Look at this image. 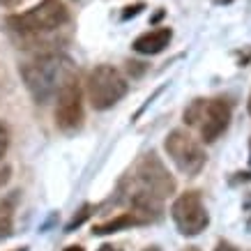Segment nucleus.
Listing matches in <instances>:
<instances>
[{"label": "nucleus", "mask_w": 251, "mask_h": 251, "mask_svg": "<svg viewBox=\"0 0 251 251\" xmlns=\"http://www.w3.org/2000/svg\"><path fill=\"white\" fill-rule=\"evenodd\" d=\"M143 9V2H136V5H129V7L125 9V14H122V19H129V16H136L138 12Z\"/></svg>", "instance_id": "nucleus-14"}, {"label": "nucleus", "mask_w": 251, "mask_h": 251, "mask_svg": "<svg viewBox=\"0 0 251 251\" xmlns=\"http://www.w3.org/2000/svg\"><path fill=\"white\" fill-rule=\"evenodd\" d=\"M90 210H92L90 205H85L83 210H81V214H78V217H74V219L69 221V226H67V233H69V230H74V228H76V226H81V224H83V221L88 219V217H90Z\"/></svg>", "instance_id": "nucleus-12"}, {"label": "nucleus", "mask_w": 251, "mask_h": 251, "mask_svg": "<svg viewBox=\"0 0 251 251\" xmlns=\"http://www.w3.org/2000/svg\"><path fill=\"white\" fill-rule=\"evenodd\" d=\"M230 115H233V108H230L228 99H194L189 106L184 108V122L187 125H194L198 127L201 136L205 143H212L217 138L228 129Z\"/></svg>", "instance_id": "nucleus-3"}, {"label": "nucleus", "mask_w": 251, "mask_h": 251, "mask_svg": "<svg viewBox=\"0 0 251 251\" xmlns=\"http://www.w3.org/2000/svg\"><path fill=\"white\" fill-rule=\"evenodd\" d=\"M7 143H9V134H7V127L0 122V159H2V154L7 150Z\"/></svg>", "instance_id": "nucleus-13"}, {"label": "nucleus", "mask_w": 251, "mask_h": 251, "mask_svg": "<svg viewBox=\"0 0 251 251\" xmlns=\"http://www.w3.org/2000/svg\"><path fill=\"white\" fill-rule=\"evenodd\" d=\"M214 251H237L235 247H233V244H228V242H224V240H221L219 244H217V249Z\"/></svg>", "instance_id": "nucleus-16"}, {"label": "nucleus", "mask_w": 251, "mask_h": 251, "mask_svg": "<svg viewBox=\"0 0 251 251\" xmlns=\"http://www.w3.org/2000/svg\"><path fill=\"white\" fill-rule=\"evenodd\" d=\"M171 214H173V221L177 230L182 235H198L207 228L210 224V217H207V210L203 205V198L198 191H184L175 198L173 207H171Z\"/></svg>", "instance_id": "nucleus-7"}, {"label": "nucleus", "mask_w": 251, "mask_h": 251, "mask_svg": "<svg viewBox=\"0 0 251 251\" xmlns=\"http://www.w3.org/2000/svg\"><path fill=\"white\" fill-rule=\"evenodd\" d=\"M182 251H201L198 247H187V249H182Z\"/></svg>", "instance_id": "nucleus-20"}, {"label": "nucleus", "mask_w": 251, "mask_h": 251, "mask_svg": "<svg viewBox=\"0 0 251 251\" xmlns=\"http://www.w3.org/2000/svg\"><path fill=\"white\" fill-rule=\"evenodd\" d=\"M12 235V210L7 203H0V240Z\"/></svg>", "instance_id": "nucleus-11"}, {"label": "nucleus", "mask_w": 251, "mask_h": 251, "mask_svg": "<svg viewBox=\"0 0 251 251\" xmlns=\"http://www.w3.org/2000/svg\"><path fill=\"white\" fill-rule=\"evenodd\" d=\"M127 95V81L111 65H99L88 74V99L92 108L106 111Z\"/></svg>", "instance_id": "nucleus-5"}, {"label": "nucleus", "mask_w": 251, "mask_h": 251, "mask_svg": "<svg viewBox=\"0 0 251 251\" xmlns=\"http://www.w3.org/2000/svg\"><path fill=\"white\" fill-rule=\"evenodd\" d=\"M249 113H251V97H249Z\"/></svg>", "instance_id": "nucleus-22"}, {"label": "nucleus", "mask_w": 251, "mask_h": 251, "mask_svg": "<svg viewBox=\"0 0 251 251\" xmlns=\"http://www.w3.org/2000/svg\"><path fill=\"white\" fill-rule=\"evenodd\" d=\"M131 226H141V221H138L136 214L131 212H125L120 217H115L111 221H104V224H97L92 233L95 235H111V233H118V230H125V228H131Z\"/></svg>", "instance_id": "nucleus-10"}, {"label": "nucleus", "mask_w": 251, "mask_h": 251, "mask_svg": "<svg viewBox=\"0 0 251 251\" xmlns=\"http://www.w3.org/2000/svg\"><path fill=\"white\" fill-rule=\"evenodd\" d=\"M9 180V166H0V187Z\"/></svg>", "instance_id": "nucleus-15"}, {"label": "nucleus", "mask_w": 251, "mask_h": 251, "mask_svg": "<svg viewBox=\"0 0 251 251\" xmlns=\"http://www.w3.org/2000/svg\"><path fill=\"white\" fill-rule=\"evenodd\" d=\"M97 251H113V247H111V244H104V247H99Z\"/></svg>", "instance_id": "nucleus-17"}, {"label": "nucleus", "mask_w": 251, "mask_h": 251, "mask_svg": "<svg viewBox=\"0 0 251 251\" xmlns=\"http://www.w3.org/2000/svg\"><path fill=\"white\" fill-rule=\"evenodd\" d=\"M143 251H161L159 247H148V249H143Z\"/></svg>", "instance_id": "nucleus-19"}, {"label": "nucleus", "mask_w": 251, "mask_h": 251, "mask_svg": "<svg viewBox=\"0 0 251 251\" xmlns=\"http://www.w3.org/2000/svg\"><path fill=\"white\" fill-rule=\"evenodd\" d=\"M175 191V180L168 173V168L161 164V159L154 152H148L141 157L134 171H131L120 184V194L125 201L131 196H150L157 201H164Z\"/></svg>", "instance_id": "nucleus-2"}, {"label": "nucleus", "mask_w": 251, "mask_h": 251, "mask_svg": "<svg viewBox=\"0 0 251 251\" xmlns=\"http://www.w3.org/2000/svg\"><path fill=\"white\" fill-rule=\"evenodd\" d=\"M69 14L67 7L60 0H42L39 5L30 7L23 14H16L9 19V25L21 35H44V32H53L67 23Z\"/></svg>", "instance_id": "nucleus-4"}, {"label": "nucleus", "mask_w": 251, "mask_h": 251, "mask_svg": "<svg viewBox=\"0 0 251 251\" xmlns=\"http://www.w3.org/2000/svg\"><path fill=\"white\" fill-rule=\"evenodd\" d=\"M171 37H173L171 28H157V30L143 32V35L136 37V42H134V51H138V53H143V55L161 53L168 46Z\"/></svg>", "instance_id": "nucleus-9"}, {"label": "nucleus", "mask_w": 251, "mask_h": 251, "mask_svg": "<svg viewBox=\"0 0 251 251\" xmlns=\"http://www.w3.org/2000/svg\"><path fill=\"white\" fill-rule=\"evenodd\" d=\"M83 120V92L78 85V76H72L62 85L55 101V122L65 131L76 129Z\"/></svg>", "instance_id": "nucleus-8"}, {"label": "nucleus", "mask_w": 251, "mask_h": 251, "mask_svg": "<svg viewBox=\"0 0 251 251\" xmlns=\"http://www.w3.org/2000/svg\"><path fill=\"white\" fill-rule=\"evenodd\" d=\"M7 2H9V0H0V5H7Z\"/></svg>", "instance_id": "nucleus-21"}, {"label": "nucleus", "mask_w": 251, "mask_h": 251, "mask_svg": "<svg viewBox=\"0 0 251 251\" xmlns=\"http://www.w3.org/2000/svg\"><path fill=\"white\" fill-rule=\"evenodd\" d=\"M164 148H166L168 157L175 161V166L180 168L182 173L198 175L201 168L205 166V159H207L205 150L201 148V143H198L196 138L191 136V134H187L184 129L171 131Z\"/></svg>", "instance_id": "nucleus-6"}, {"label": "nucleus", "mask_w": 251, "mask_h": 251, "mask_svg": "<svg viewBox=\"0 0 251 251\" xmlns=\"http://www.w3.org/2000/svg\"><path fill=\"white\" fill-rule=\"evenodd\" d=\"M16 251H25V249H16Z\"/></svg>", "instance_id": "nucleus-23"}, {"label": "nucleus", "mask_w": 251, "mask_h": 251, "mask_svg": "<svg viewBox=\"0 0 251 251\" xmlns=\"http://www.w3.org/2000/svg\"><path fill=\"white\" fill-rule=\"evenodd\" d=\"M65 251H83V247H67Z\"/></svg>", "instance_id": "nucleus-18"}, {"label": "nucleus", "mask_w": 251, "mask_h": 251, "mask_svg": "<svg viewBox=\"0 0 251 251\" xmlns=\"http://www.w3.org/2000/svg\"><path fill=\"white\" fill-rule=\"evenodd\" d=\"M21 76L25 81V88L30 90L35 101L44 104L51 97H58L62 85L72 76H76V67L67 55H42L35 62H28L21 67Z\"/></svg>", "instance_id": "nucleus-1"}]
</instances>
